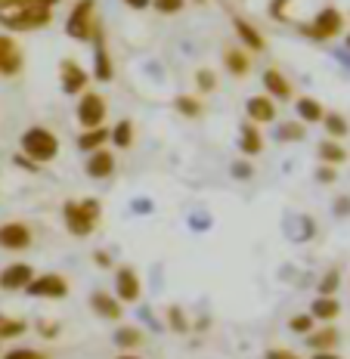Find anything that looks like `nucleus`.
Segmentation results:
<instances>
[{"label":"nucleus","mask_w":350,"mask_h":359,"mask_svg":"<svg viewBox=\"0 0 350 359\" xmlns=\"http://www.w3.org/2000/svg\"><path fill=\"white\" fill-rule=\"evenodd\" d=\"M174 109L180 111L183 118H202V100L198 96H192V93H183V96H177L174 100Z\"/></svg>","instance_id":"cd10ccee"},{"label":"nucleus","mask_w":350,"mask_h":359,"mask_svg":"<svg viewBox=\"0 0 350 359\" xmlns=\"http://www.w3.org/2000/svg\"><path fill=\"white\" fill-rule=\"evenodd\" d=\"M84 170H87V177H93V180H109L115 174V155H112L109 149L90 152L84 161Z\"/></svg>","instance_id":"a211bd4d"},{"label":"nucleus","mask_w":350,"mask_h":359,"mask_svg":"<svg viewBox=\"0 0 350 359\" xmlns=\"http://www.w3.org/2000/svg\"><path fill=\"white\" fill-rule=\"evenodd\" d=\"M264 90H267V96H273L276 102H285V100H292L295 96L292 81H288L279 69H267L264 72Z\"/></svg>","instance_id":"6ab92c4d"},{"label":"nucleus","mask_w":350,"mask_h":359,"mask_svg":"<svg viewBox=\"0 0 350 359\" xmlns=\"http://www.w3.org/2000/svg\"><path fill=\"white\" fill-rule=\"evenodd\" d=\"M50 19H53V10L41 4H32L16 13H0V25L13 28V32H34V28L50 25Z\"/></svg>","instance_id":"39448f33"},{"label":"nucleus","mask_w":350,"mask_h":359,"mask_svg":"<svg viewBox=\"0 0 350 359\" xmlns=\"http://www.w3.org/2000/svg\"><path fill=\"white\" fill-rule=\"evenodd\" d=\"M90 310L100 319H106V323H118L121 313H124V304L118 301L115 294H109V291H93L90 294Z\"/></svg>","instance_id":"4468645a"},{"label":"nucleus","mask_w":350,"mask_h":359,"mask_svg":"<svg viewBox=\"0 0 350 359\" xmlns=\"http://www.w3.org/2000/svg\"><path fill=\"white\" fill-rule=\"evenodd\" d=\"M347 50H350V34H347Z\"/></svg>","instance_id":"3c124183"},{"label":"nucleus","mask_w":350,"mask_h":359,"mask_svg":"<svg viewBox=\"0 0 350 359\" xmlns=\"http://www.w3.org/2000/svg\"><path fill=\"white\" fill-rule=\"evenodd\" d=\"M34 0H0V13H16V10H25L32 6Z\"/></svg>","instance_id":"58836bf2"},{"label":"nucleus","mask_w":350,"mask_h":359,"mask_svg":"<svg viewBox=\"0 0 350 359\" xmlns=\"http://www.w3.org/2000/svg\"><path fill=\"white\" fill-rule=\"evenodd\" d=\"M32 226L28 223H19V220H10L0 226V248L6 251H25L32 245Z\"/></svg>","instance_id":"9d476101"},{"label":"nucleus","mask_w":350,"mask_h":359,"mask_svg":"<svg viewBox=\"0 0 350 359\" xmlns=\"http://www.w3.org/2000/svg\"><path fill=\"white\" fill-rule=\"evenodd\" d=\"M115 69H112V56H109V47H106V34H102V28L96 32L93 37V78L100 81V84H109Z\"/></svg>","instance_id":"f8f14e48"},{"label":"nucleus","mask_w":350,"mask_h":359,"mask_svg":"<svg viewBox=\"0 0 350 359\" xmlns=\"http://www.w3.org/2000/svg\"><path fill=\"white\" fill-rule=\"evenodd\" d=\"M310 313H314L316 323H335V319L341 316V304L335 301V297H325V294H316V301L310 304Z\"/></svg>","instance_id":"b1692460"},{"label":"nucleus","mask_w":350,"mask_h":359,"mask_svg":"<svg viewBox=\"0 0 350 359\" xmlns=\"http://www.w3.org/2000/svg\"><path fill=\"white\" fill-rule=\"evenodd\" d=\"M34 4H41V6H50V10H53V6L59 4V0H34Z\"/></svg>","instance_id":"09e8293b"},{"label":"nucleus","mask_w":350,"mask_h":359,"mask_svg":"<svg viewBox=\"0 0 350 359\" xmlns=\"http://www.w3.org/2000/svg\"><path fill=\"white\" fill-rule=\"evenodd\" d=\"M341 285V273L338 269H329V273L319 279V294H325V297H335V291H338Z\"/></svg>","instance_id":"72a5a7b5"},{"label":"nucleus","mask_w":350,"mask_h":359,"mask_svg":"<svg viewBox=\"0 0 350 359\" xmlns=\"http://www.w3.org/2000/svg\"><path fill=\"white\" fill-rule=\"evenodd\" d=\"M28 325L22 323V319H13V316H0V341L4 338H19V334H25Z\"/></svg>","instance_id":"c756f323"},{"label":"nucleus","mask_w":350,"mask_h":359,"mask_svg":"<svg viewBox=\"0 0 350 359\" xmlns=\"http://www.w3.org/2000/svg\"><path fill=\"white\" fill-rule=\"evenodd\" d=\"M288 328H292L295 334H304L307 338L310 332L316 328V319H314V313H297V316H292L288 319Z\"/></svg>","instance_id":"7c9ffc66"},{"label":"nucleus","mask_w":350,"mask_h":359,"mask_svg":"<svg viewBox=\"0 0 350 359\" xmlns=\"http://www.w3.org/2000/svg\"><path fill=\"white\" fill-rule=\"evenodd\" d=\"M34 276L37 273L28 264H10L6 269H0V288H6V291H25L28 285H32Z\"/></svg>","instance_id":"ddd939ff"},{"label":"nucleus","mask_w":350,"mask_h":359,"mask_svg":"<svg viewBox=\"0 0 350 359\" xmlns=\"http://www.w3.org/2000/svg\"><path fill=\"white\" fill-rule=\"evenodd\" d=\"M245 115H248L251 124H273L279 115V106L273 96H248V102H245Z\"/></svg>","instance_id":"9b49d317"},{"label":"nucleus","mask_w":350,"mask_h":359,"mask_svg":"<svg viewBox=\"0 0 350 359\" xmlns=\"http://www.w3.org/2000/svg\"><path fill=\"white\" fill-rule=\"evenodd\" d=\"M239 152L245 155V158H255V155L264 152V137H260L257 124L245 121V124L239 127Z\"/></svg>","instance_id":"aec40b11"},{"label":"nucleus","mask_w":350,"mask_h":359,"mask_svg":"<svg viewBox=\"0 0 350 359\" xmlns=\"http://www.w3.org/2000/svg\"><path fill=\"white\" fill-rule=\"evenodd\" d=\"M168 325L174 328V332H189V323H186V313L180 310V306H170L168 310Z\"/></svg>","instance_id":"f704fd0d"},{"label":"nucleus","mask_w":350,"mask_h":359,"mask_svg":"<svg viewBox=\"0 0 350 359\" xmlns=\"http://www.w3.org/2000/svg\"><path fill=\"white\" fill-rule=\"evenodd\" d=\"M100 28H102V25L96 22V6H93V0H78V4L72 6L69 19H65V34H69L72 41H81V43L93 41Z\"/></svg>","instance_id":"7ed1b4c3"},{"label":"nucleus","mask_w":350,"mask_h":359,"mask_svg":"<svg viewBox=\"0 0 350 359\" xmlns=\"http://www.w3.org/2000/svg\"><path fill=\"white\" fill-rule=\"evenodd\" d=\"M338 344H341V332L332 323H325L323 328H314V332L307 334V347L314 350V353H335Z\"/></svg>","instance_id":"dca6fc26"},{"label":"nucleus","mask_w":350,"mask_h":359,"mask_svg":"<svg viewBox=\"0 0 350 359\" xmlns=\"http://www.w3.org/2000/svg\"><path fill=\"white\" fill-rule=\"evenodd\" d=\"M37 332H41V338H56V334H59V325H56V323H47V319H43V323L37 325Z\"/></svg>","instance_id":"a19ab883"},{"label":"nucleus","mask_w":350,"mask_h":359,"mask_svg":"<svg viewBox=\"0 0 350 359\" xmlns=\"http://www.w3.org/2000/svg\"><path fill=\"white\" fill-rule=\"evenodd\" d=\"M4 359H47V353H41V350H28V347H16V350H10Z\"/></svg>","instance_id":"e433bc0d"},{"label":"nucleus","mask_w":350,"mask_h":359,"mask_svg":"<svg viewBox=\"0 0 350 359\" xmlns=\"http://www.w3.org/2000/svg\"><path fill=\"white\" fill-rule=\"evenodd\" d=\"M106 143H112V130H109L106 124H102V127H93V130H84V133L78 137V149H81V152H87V155H90V152H100V149H106Z\"/></svg>","instance_id":"5701e85b"},{"label":"nucleus","mask_w":350,"mask_h":359,"mask_svg":"<svg viewBox=\"0 0 350 359\" xmlns=\"http://www.w3.org/2000/svg\"><path fill=\"white\" fill-rule=\"evenodd\" d=\"M32 297H50V301H62L65 294H69V282H65V276L59 273H43V276H34L32 285L25 288Z\"/></svg>","instance_id":"6e6552de"},{"label":"nucleus","mask_w":350,"mask_h":359,"mask_svg":"<svg viewBox=\"0 0 350 359\" xmlns=\"http://www.w3.org/2000/svg\"><path fill=\"white\" fill-rule=\"evenodd\" d=\"M233 174L239 177V180H248L251 177V164H245V161H239V164H233Z\"/></svg>","instance_id":"37998d69"},{"label":"nucleus","mask_w":350,"mask_h":359,"mask_svg":"<svg viewBox=\"0 0 350 359\" xmlns=\"http://www.w3.org/2000/svg\"><path fill=\"white\" fill-rule=\"evenodd\" d=\"M22 155H28L37 164H47L59 155V137L47 127H28L22 133Z\"/></svg>","instance_id":"f03ea898"},{"label":"nucleus","mask_w":350,"mask_h":359,"mask_svg":"<svg viewBox=\"0 0 350 359\" xmlns=\"http://www.w3.org/2000/svg\"><path fill=\"white\" fill-rule=\"evenodd\" d=\"M297 32L310 41H335L341 32H344V13L335 10V6H323L307 25H297Z\"/></svg>","instance_id":"20e7f679"},{"label":"nucleus","mask_w":350,"mask_h":359,"mask_svg":"<svg viewBox=\"0 0 350 359\" xmlns=\"http://www.w3.org/2000/svg\"><path fill=\"white\" fill-rule=\"evenodd\" d=\"M323 127L325 133H329V140H344L350 137V121L344 115H338V111H329V115L323 118Z\"/></svg>","instance_id":"bb28decb"},{"label":"nucleus","mask_w":350,"mask_h":359,"mask_svg":"<svg viewBox=\"0 0 350 359\" xmlns=\"http://www.w3.org/2000/svg\"><path fill=\"white\" fill-rule=\"evenodd\" d=\"M143 294V282L133 266H115V297L121 304H137Z\"/></svg>","instance_id":"0eeeda50"},{"label":"nucleus","mask_w":350,"mask_h":359,"mask_svg":"<svg viewBox=\"0 0 350 359\" xmlns=\"http://www.w3.org/2000/svg\"><path fill=\"white\" fill-rule=\"evenodd\" d=\"M112 143H115L118 149H130L133 146V124L128 121V118L112 127Z\"/></svg>","instance_id":"c85d7f7f"},{"label":"nucleus","mask_w":350,"mask_h":359,"mask_svg":"<svg viewBox=\"0 0 350 359\" xmlns=\"http://www.w3.org/2000/svg\"><path fill=\"white\" fill-rule=\"evenodd\" d=\"M93 264L100 266V269H109V266H112V257H109V251H96V254H93Z\"/></svg>","instance_id":"79ce46f5"},{"label":"nucleus","mask_w":350,"mask_h":359,"mask_svg":"<svg viewBox=\"0 0 350 359\" xmlns=\"http://www.w3.org/2000/svg\"><path fill=\"white\" fill-rule=\"evenodd\" d=\"M22 72V50L13 37L0 34V74L13 78V74Z\"/></svg>","instance_id":"f3484780"},{"label":"nucleus","mask_w":350,"mask_h":359,"mask_svg":"<svg viewBox=\"0 0 350 359\" xmlns=\"http://www.w3.org/2000/svg\"><path fill=\"white\" fill-rule=\"evenodd\" d=\"M102 217V205L96 198H81V201H65L62 205V223L72 236L87 238L96 229Z\"/></svg>","instance_id":"f257e3e1"},{"label":"nucleus","mask_w":350,"mask_h":359,"mask_svg":"<svg viewBox=\"0 0 350 359\" xmlns=\"http://www.w3.org/2000/svg\"><path fill=\"white\" fill-rule=\"evenodd\" d=\"M196 87H198V93H214V90H217V74H214L211 69H198L196 72Z\"/></svg>","instance_id":"473e14b6"},{"label":"nucleus","mask_w":350,"mask_h":359,"mask_svg":"<svg viewBox=\"0 0 350 359\" xmlns=\"http://www.w3.org/2000/svg\"><path fill=\"white\" fill-rule=\"evenodd\" d=\"M16 164H19V168H25V170H37V161H32V158H28V155H25V158H22V155H19Z\"/></svg>","instance_id":"49530a36"},{"label":"nucleus","mask_w":350,"mask_h":359,"mask_svg":"<svg viewBox=\"0 0 350 359\" xmlns=\"http://www.w3.org/2000/svg\"><path fill=\"white\" fill-rule=\"evenodd\" d=\"M124 6H130V10H149L152 0H124Z\"/></svg>","instance_id":"a18cd8bd"},{"label":"nucleus","mask_w":350,"mask_h":359,"mask_svg":"<svg viewBox=\"0 0 350 359\" xmlns=\"http://www.w3.org/2000/svg\"><path fill=\"white\" fill-rule=\"evenodd\" d=\"M118 359H140V356H133V353H121V356H118Z\"/></svg>","instance_id":"8fccbe9b"},{"label":"nucleus","mask_w":350,"mask_h":359,"mask_svg":"<svg viewBox=\"0 0 350 359\" xmlns=\"http://www.w3.org/2000/svg\"><path fill=\"white\" fill-rule=\"evenodd\" d=\"M295 111H297V118H301L304 124H319L325 115H329L323 102L314 100V96H297V100H295Z\"/></svg>","instance_id":"4be33fe9"},{"label":"nucleus","mask_w":350,"mask_h":359,"mask_svg":"<svg viewBox=\"0 0 350 359\" xmlns=\"http://www.w3.org/2000/svg\"><path fill=\"white\" fill-rule=\"evenodd\" d=\"M223 69H227L233 78H245L251 72V53L245 47H233L223 53Z\"/></svg>","instance_id":"412c9836"},{"label":"nucleus","mask_w":350,"mask_h":359,"mask_svg":"<svg viewBox=\"0 0 350 359\" xmlns=\"http://www.w3.org/2000/svg\"><path fill=\"white\" fill-rule=\"evenodd\" d=\"M233 32H236V37H239V43H242L245 50H248V53H264V50H267L264 34H260L248 19L236 16V19H233Z\"/></svg>","instance_id":"2eb2a0df"},{"label":"nucleus","mask_w":350,"mask_h":359,"mask_svg":"<svg viewBox=\"0 0 350 359\" xmlns=\"http://www.w3.org/2000/svg\"><path fill=\"white\" fill-rule=\"evenodd\" d=\"M152 6L161 13V16H174L186 6V0H152Z\"/></svg>","instance_id":"c9c22d12"},{"label":"nucleus","mask_w":350,"mask_h":359,"mask_svg":"<svg viewBox=\"0 0 350 359\" xmlns=\"http://www.w3.org/2000/svg\"><path fill=\"white\" fill-rule=\"evenodd\" d=\"M106 111H109L106 96H100L96 90H87V93H81L78 106H74V118H78V124L84 130H93V127L106 124Z\"/></svg>","instance_id":"423d86ee"},{"label":"nucleus","mask_w":350,"mask_h":359,"mask_svg":"<svg viewBox=\"0 0 350 359\" xmlns=\"http://www.w3.org/2000/svg\"><path fill=\"white\" fill-rule=\"evenodd\" d=\"M59 81H62V93H87V84H90V74L81 62H74V59H62V65H59Z\"/></svg>","instance_id":"1a4fd4ad"},{"label":"nucleus","mask_w":350,"mask_h":359,"mask_svg":"<svg viewBox=\"0 0 350 359\" xmlns=\"http://www.w3.org/2000/svg\"><path fill=\"white\" fill-rule=\"evenodd\" d=\"M264 359H297V356L292 353V350H270Z\"/></svg>","instance_id":"c03bdc74"},{"label":"nucleus","mask_w":350,"mask_h":359,"mask_svg":"<svg viewBox=\"0 0 350 359\" xmlns=\"http://www.w3.org/2000/svg\"><path fill=\"white\" fill-rule=\"evenodd\" d=\"M307 137V130H304V121H285L279 127V140H285V143H301V140Z\"/></svg>","instance_id":"2f4dec72"},{"label":"nucleus","mask_w":350,"mask_h":359,"mask_svg":"<svg viewBox=\"0 0 350 359\" xmlns=\"http://www.w3.org/2000/svg\"><path fill=\"white\" fill-rule=\"evenodd\" d=\"M288 4H292V0H270V16L276 22H285L288 19Z\"/></svg>","instance_id":"4c0bfd02"},{"label":"nucleus","mask_w":350,"mask_h":359,"mask_svg":"<svg viewBox=\"0 0 350 359\" xmlns=\"http://www.w3.org/2000/svg\"><path fill=\"white\" fill-rule=\"evenodd\" d=\"M310 359H341V356L338 353H314Z\"/></svg>","instance_id":"de8ad7c7"},{"label":"nucleus","mask_w":350,"mask_h":359,"mask_svg":"<svg viewBox=\"0 0 350 359\" xmlns=\"http://www.w3.org/2000/svg\"><path fill=\"white\" fill-rule=\"evenodd\" d=\"M316 180H319V183H335L338 177H335V168H332V164H319Z\"/></svg>","instance_id":"ea45409f"},{"label":"nucleus","mask_w":350,"mask_h":359,"mask_svg":"<svg viewBox=\"0 0 350 359\" xmlns=\"http://www.w3.org/2000/svg\"><path fill=\"white\" fill-rule=\"evenodd\" d=\"M115 344L124 350V353H130V350H140L143 347V332L133 325H121L115 328Z\"/></svg>","instance_id":"a878e982"},{"label":"nucleus","mask_w":350,"mask_h":359,"mask_svg":"<svg viewBox=\"0 0 350 359\" xmlns=\"http://www.w3.org/2000/svg\"><path fill=\"white\" fill-rule=\"evenodd\" d=\"M316 152H319V161L332 164V168H338V164L347 161V149L341 146V140H323V143L316 146Z\"/></svg>","instance_id":"393cba45"}]
</instances>
